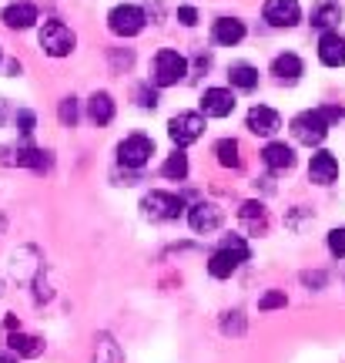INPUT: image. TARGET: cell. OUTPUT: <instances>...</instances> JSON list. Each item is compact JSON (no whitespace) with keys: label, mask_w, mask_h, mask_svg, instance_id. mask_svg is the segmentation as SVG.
<instances>
[{"label":"cell","mask_w":345,"mask_h":363,"mask_svg":"<svg viewBox=\"0 0 345 363\" xmlns=\"http://www.w3.org/2000/svg\"><path fill=\"white\" fill-rule=\"evenodd\" d=\"M252 259V249L245 242V235H225L221 239V246L211 252V259H208V272L215 276V279H231L242 262Z\"/></svg>","instance_id":"1"},{"label":"cell","mask_w":345,"mask_h":363,"mask_svg":"<svg viewBox=\"0 0 345 363\" xmlns=\"http://www.w3.org/2000/svg\"><path fill=\"white\" fill-rule=\"evenodd\" d=\"M185 78H188V57H185V54L171 51V48L154 54L151 81L158 84V88H175V84H181Z\"/></svg>","instance_id":"2"},{"label":"cell","mask_w":345,"mask_h":363,"mask_svg":"<svg viewBox=\"0 0 345 363\" xmlns=\"http://www.w3.org/2000/svg\"><path fill=\"white\" fill-rule=\"evenodd\" d=\"M37 44H40V51L47 54V57H67V54L74 51L77 38H74V30H71L64 21L51 17V21H44V27H40Z\"/></svg>","instance_id":"3"},{"label":"cell","mask_w":345,"mask_h":363,"mask_svg":"<svg viewBox=\"0 0 345 363\" xmlns=\"http://www.w3.org/2000/svg\"><path fill=\"white\" fill-rule=\"evenodd\" d=\"M185 212V199L175 192H161V189H154L141 199V216L151 222H175Z\"/></svg>","instance_id":"4"},{"label":"cell","mask_w":345,"mask_h":363,"mask_svg":"<svg viewBox=\"0 0 345 363\" xmlns=\"http://www.w3.org/2000/svg\"><path fill=\"white\" fill-rule=\"evenodd\" d=\"M205 135V115L201 111H178L168 121V138L175 142V148H188Z\"/></svg>","instance_id":"5"},{"label":"cell","mask_w":345,"mask_h":363,"mask_svg":"<svg viewBox=\"0 0 345 363\" xmlns=\"http://www.w3.org/2000/svg\"><path fill=\"white\" fill-rule=\"evenodd\" d=\"M329 121H325V115H322L319 108H312V111H302V115L292 118V135L295 142L308 145V148H315V145L325 142V135H329Z\"/></svg>","instance_id":"6"},{"label":"cell","mask_w":345,"mask_h":363,"mask_svg":"<svg viewBox=\"0 0 345 363\" xmlns=\"http://www.w3.org/2000/svg\"><path fill=\"white\" fill-rule=\"evenodd\" d=\"M154 155V138L148 135H128V138H121L117 142V165H124V169H144Z\"/></svg>","instance_id":"7"},{"label":"cell","mask_w":345,"mask_h":363,"mask_svg":"<svg viewBox=\"0 0 345 363\" xmlns=\"http://www.w3.org/2000/svg\"><path fill=\"white\" fill-rule=\"evenodd\" d=\"M144 24H148V13L141 11L138 4H117L107 13V27L117 38H134V34L144 30Z\"/></svg>","instance_id":"8"},{"label":"cell","mask_w":345,"mask_h":363,"mask_svg":"<svg viewBox=\"0 0 345 363\" xmlns=\"http://www.w3.org/2000/svg\"><path fill=\"white\" fill-rule=\"evenodd\" d=\"M245 128L252 131V135H258V138H271L281 128V115L275 108H269V104H255V108H248Z\"/></svg>","instance_id":"9"},{"label":"cell","mask_w":345,"mask_h":363,"mask_svg":"<svg viewBox=\"0 0 345 363\" xmlns=\"http://www.w3.org/2000/svg\"><path fill=\"white\" fill-rule=\"evenodd\" d=\"M221 219H225V212H221L215 202H194V206L188 208V225H192V233H198V235L215 233L218 225H221Z\"/></svg>","instance_id":"10"},{"label":"cell","mask_w":345,"mask_h":363,"mask_svg":"<svg viewBox=\"0 0 345 363\" xmlns=\"http://www.w3.org/2000/svg\"><path fill=\"white\" fill-rule=\"evenodd\" d=\"M262 17L271 27H295L302 21V7H298V0H265Z\"/></svg>","instance_id":"11"},{"label":"cell","mask_w":345,"mask_h":363,"mask_svg":"<svg viewBox=\"0 0 345 363\" xmlns=\"http://www.w3.org/2000/svg\"><path fill=\"white\" fill-rule=\"evenodd\" d=\"M235 111V91L231 88H208L201 94V115L205 118H228Z\"/></svg>","instance_id":"12"},{"label":"cell","mask_w":345,"mask_h":363,"mask_svg":"<svg viewBox=\"0 0 345 363\" xmlns=\"http://www.w3.org/2000/svg\"><path fill=\"white\" fill-rule=\"evenodd\" d=\"M0 21L11 27V30H27V27L37 24V7H34L30 0H13V4L4 7Z\"/></svg>","instance_id":"13"},{"label":"cell","mask_w":345,"mask_h":363,"mask_svg":"<svg viewBox=\"0 0 345 363\" xmlns=\"http://www.w3.org/2000/svg\"><path fill=\"white\" fill-rule=\"evenodd\" d=\"M319 61L325 67H345V38L339 30H325L319 38Z\"/></svg>","instance_id":"14"},{"label":"cell","mask_w":345,"mask_h":363,"mask_svg":"<svg viewBox=\"0 0 345 363\" xmlns=\"http://www.w3.org/2000/svg\"><path fill=\"white\" fill-rule=\"evenodd\" d=\"M339 179V162H335L332 152H315L312 162H308V182L315 185H332Z\"/></svg>","instance_id":"15"},{"label":"cell","mask_w":345,"mask_h":363,"mask_svg":"<svg viewBox=\"0 0 345 363\" xmlns=\"http://www.w3.org/2000/svg\"><path fill=\"white\" fill-rule=\"evenodd\" d=\"M115 115H117V104H115V98H111L107 91H94V94L88 98V118L98 125V128L111 125Z\"/></svg>","instance_id":"16"},{"label":"cell","mask_w":345,"mask_h":363,"mask_svg":"<svg viewBox=\"0 0 345 363\" xmlns=\"http://www.w3.org/2000/svg\"><path fill=\"white\" fill-rule=\"evenodd\" d=\"M262 162L271 172H288V169H295V148L285 142H269L262 148Z\"/></svg>","instance_id":"17"},{"label":"cell","mask_w":345,"mask_h":363,"mask_svg":"<svg viewBox=\"0 0 345 363\" xmlns=\"http://www.w3.org/2000/svg\"><path fill=\"white\" fill-rule=\"evenodd\" d=\"M211 38H215V44H221V48H238L245 40V24L238 17H218L215 27H211Z\"/></svg>","instance_id":"18"},{"label":"cell","mask_w":345,"mask_h":363,"mask_svg":"<svg viewBox=\"0 0 345 363\" xmlns=\"http://www.w3.org/2000/svg\"><path fill=\"white\" fill-rule=\"evenodd\" d=\"M271 74L279 81H298L305 74V65H302V57L292 51L285 54H275V61H271Z\"/></svg>","instance_id":"19"},{"label":"cell","mask_w":345,"mask_h":363,"mask_svg":"<svg viewBox=\"0 0 345 363\" xmlns=\"http://www.w3.org/2000/svg\"><path fill=\"white\" fill-rule=\"evenodd\" d=\"M7 347H11V353H17V357L34 360V357H40V353H44V340H40V337H30V333H11Z\"/></svg>","instance_id":"20"},{"label":"cell","mask_w":345,"mask_h":363,"mask_svg":"<svg viewBox=\"0 0 345 363\" xmlns=\"http://www.w3.org/2000/svg\"><path fill=\"white\" fill-rule=\"evenodd\" d=\"M339 21H342V7H339L335 0H322L319 7H312V27L332 30Z\"/></svg>","instance_id":"21"},{"label":"cell","mask_w":345,"mask_h":363,"mask_svg":"<svg viewBox=\"0 0 345 363\" xmlns=\"http://www.w3.org/2000/svg\"><path fill=\"white\" fill-rule=\"evenodd\" d=\"M13 165H24L34 172H47L51 169V152H40V148H17L13 152Z\"/></svg>","instance_id":"22"},{"label":"cell","mask_w":345,"mask_h":363,"mask_svg":"<svg viewBox=\"0 0 345 363\" xmlns=\"http://www.w3.org/2000/svg\"><path fill=\"white\" fill-rule=\"evenodd\" d=\"M228 81H231V88H238V91H255L258 88V67L238 61V65L228 67Z\"/></svg>","instance_id":"23"},{"label":"cell","mask_w":345,"mask_h":363,"mask_svg":"<svg viewBox=\"0 0 345 363\" xmlns=\"http://www.w3.org/2000/svg\"><path fill=\"white\" fill-rule=\"evenodd\" d=\"M215 158L221 169H238V165H242V148H238L235 138H221V142L215 145Z\"/></svg>","instance_id":"24"},{"label":"cell","mask_w":345,"mask_h":363,"mask_svg":"<svg viewBox=\"0 0 345 363\" xmlns=\"http://www.w3.org/2000/svg\"><path fill=\"white\" fill-rule=\"evenodd\" d=\"M161 175L165 179H171V182H185L188 179V155L185 152H175V155H168V162L161 165Z\"/></svg>","instance_id":"25"},{"label":"cell","mask_w":345,"mask_h":363,"mask_svg":"<svg viewBox=\"0 0 345 363\" xmlns=\"http://www.w3.org/2000/svg\"><path fill=\"white\" fill-rule=\"evenodd\" d=\"M57 118H61V125H64V128H74V125H77V118H81L77 98H64V101L57 104Z\"/></svg>","instance_id":"26"},{"label":"cell","mask_w":345,"mask_h":363,"mask_svg":"<svg viewBox=\"0 0 345 363\" xmlns=\"http://www.w3.org/2000/svg\"><path fill=\"white\" fill-rule=\"evenodd\" d=\"M94 363H121V350H117V343L111 337H101V343H98V360Z\"/></svg>","instance_id":"27"},{"label":"cell","mask_w":345,"mask_h":363,"mask_svg":"<svg viewBox=\"0 0 345 363\" xmlns=\"http://www.w3.org/2000/svg\"><path fill=\"white\" fill-rule=\"evenodd\" d=\"M13 121H17V131H21L24 138H30V135H34V125H37V115H34L30 108H21V111L13 115Z\"/></svg>","instance_id":"28"},{"label":"cell","mask_w":345,"mask_h":363,"mask_svg":"<svg viewBox=\"0 0 345 363\" xmlns=\"http://www.w3.org/2000/svg\"><path fill=\"white\" fill-rule=\"evenodd\" d=\"M242 219L255 222V225H265V206L262 202H245L242 206Z\"/></svg>","instance_id":"29"},{"label":"cell","mask_w":345,"mask_h":363,"mask_svg":"<svg viewBox=\"0 0 345 363\" xmlns=\"http://www.w3.org/2000/svg\"><path fill=\"white\" fill-rule=\"evenodd\" d=\"M329 252H332L335 259H345V225L329 233Z\"/></svg>","instance_id":"30"},{"label":"cell","mask_w":345,"mask_h":363,"mask_svg":"<svg viewBox=\"0 0 345 363\" xmlns=\"http://www.w3.org/2000/svg\"><path fill=\"white\" fill-rule=\"evenodd\" d=\"M279 306H285V293H265L258 299V310H279Z\"/></svg>","instance_id":"31"},{"label":"cell","mask_w":345,"mask_h":363,"mask_svg":"<svg viewBox=\"0 0 345 363\" xmlns=\"http://www.w3.org/2000/svg\"><path fill=\"white\" fill-rule=\"evenodd\" d=\"M319 111L325 115V121H329V125H335V121H342V118H345L342 104H325V108H319Z\"/></svg>","instance_id":"32"},{"label":"cell","mask_w":345,"mask_h":363,"mask_svg":"<svg viewBox=\"0 0 345 363\" xmlns=\"http://www.w3.org/2000/svg\"><path fill=\"white\" fill-rule=\"evenodd\" d=\"M178 24L194 27L198 24V11H194V7H178Z\"/></svg>","instance_id":"33"},{"label":"cell","mask_w":345,"mask_h":363,"mask_svg":"<svg viewBox=\"0 0 345 363\" xmlns=\"http://www.w3.org/2000/svg\"><path fill=\"white\" fill-rule=\"evenodd\" d=\"M138 98H141V108H158V91H151V94H148V88H141L138 91Z\"/></svg>","instance_id":"34"},{"label":"cell","mask_w":345,"mask_h":363,"mask_svg":"<svg viewBox=\"0 0 345 363\" xmlns=\"http://www.w3.org/2000/svg\"><path fill=\"white\" fill-rule=\"evenodd\" d=\"M7 115H11V104H7V98H0V128H4Z\"/></svg>","instance_id":"35"},{"label":"cell","mask_w":345,"mask_h":363,"mask_svg":"<svg viewBox=\"0 0 345 363\" xmlns=\"http://www.w3.org/2000/svg\"><path fill=\"white\" fill-rule=\"evenodd\" d=\"M7 74H11V78H17V74H21V61H11V65H7Z\"/></svg>","instance_id":"36"},{"label":"cell","mask_w":345,"mask_h":363,"mask_svg":"<svg viewBox=\"0 0 345 363\" xmlns=\"http://www.w3.org/2000/svg\"><path fill=\"white\" fill-rule=\"evenodd\" d=\"M0 363H13V357H0Z\"/></svg>","instance_id":"37"},{"label":"cell","mask_w":345,"mask_h":363,"mask_svg":"<svg viewBox=\"0 0 345 363\" xmlns=\"http://www.w3.org/2000/svg\"><path fill=\"white\" fill-rule=\"evenodd\" d=\"M0 61H4V51H0Z\"/></svg>","instance_id":"38"}]
</instances>
